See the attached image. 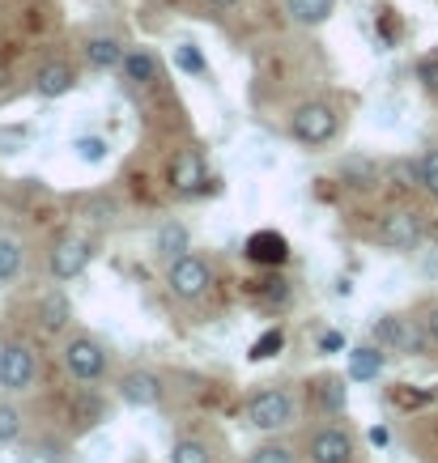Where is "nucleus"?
I'll list each match as a JSON object with an SVG mask.
<instances>
[{"label": "nucleus", "mask_w": 438, "mask_h": 463, "mask_svg": "<svg viewBox=\"0 0 438 463\" xmlns=\"http://www.w3.org/2000/svg\"><path fill=\"white\" fill-rule=\"evenodd\" d=\"M425 323L417 327V323L409 319V315H383L379 323H375V345L387 353H405V357H417V353L425 349Z\"/></svg>", "instance_id": "obj_5"}, {"label": "nucleus", "mask_w": 438, "mask_h": 463, "mask_svg": "<svg viewBox=\"0 0 438 463\" xmlns=\"http://www.w3.org/2000/svg\"><path fill=\"white\" fill-rule=\"evenodd\" d=\"M425 336H430V345H438V307H430V315H425Z\"/></svg>", "instance_id": "obj_31"}, {"label": "nucleus", "mask_w": 438, "mask_h": 463, "mask_svg": "<svg viewBox=\"0 0 438 463\" xmlns=\"http://www.w3.org/2000/svg\"><path fill=\"white\" fill-rule=\"evenodd\" d=\"M119 72H124V81H132V85H154L157 72H162V60H157L149 47H128Z\"/></svg>", "instance_id": "obj_15"}, {"label": "nucleus", "mask_w": 438, "mask_h": 463, "mask_svg": "<svg viewBox=\"0 0 438 463\" xmlns=\"http://www.w3.org/2000/svg\"><path fill=\"white\" fill-rule=\"evenodd\" d=\"M298 417V404L294 395L285 387H264L247 400V421L260 430V434H277V430H290Z\"/></svg>", "instance_id": "obj_1"}, {"label": "nucleus", "mask_w": 438, "mask_h": 463, "mask_svg": "<svg viewBox=\"0 0 438 463\" xmlns=\"http://www.w3.org/2000/svg\"><path fill=\"white\" fill-rule=\"evenodd\" d=\"M281 349H285V332L281 327H264V332L252 340V353H247V357H252V362H272Z\"/></svg>", "instance_id": "obj_22"}, {"label": "nucleus", "mask_w": 438, "mask_h": 463, "mask_svg": "<svg viewBox=\"0 0 438 463\" xmlns=\"http://www.w3.org/2000/svg\"><path fill=\"white\" fill-rule=\"evenodd\" d=\"M115 392H119V400H124L128 408H157L162 395H167V387H162V379H157L154 370H128Z\"/></svg>", "instance_id": "obj_10"}, {"label": "nucleus", "mask_w": 438, "mask_h": 463, "mask_svg": "<svg viewBox=\"0 0 438 463\" xmlns=\"http://www.w3.org/2000/svg\"><path fill=\"white\" fill-rule=\"evenodd\" d=\"M72 319V302L64 289H52V294H43L34 302V323H39L43 332H64Z\"/></svg>", "instance_id": "obj_14"}, {"label": "nucleus", "mask_w": 438, "mask_h": 463, "mask_svg": "<svg viewBox=\"0 0 438 463\" xmlns=\"http://www.w3.org/2000/svg\"><path fill=\"white\" fill-rule=\"evenodd\" d=\"M170 463H213V450L200 438H179L170 447Z\"/></svg>", "instance_id": "obj_25"}, {"label": "nucleus", "mask_w": 438, "mask_h": 463, "mask_svg": "<svg viewBox=\"0 0 438 463\" xmlns=\"http://www.w3.org/2000/svg\"><path fill=\"white\" fill-rule=\"evenodd\" d=\"M90 260H94V247L85 239H77V234H64V239L52 247V260H47V264H52V277H56V281H77L85 268H90Z\"/></svg>", "instance_id": "obj_7"}, {"label": "nucleus", "mask_w": 438, "mask_h": 463, "mask_svg": "<svg viewBox=\"0 0 438 463\" xmlns=\"http://www.w3.org/2000/svg\"><path fill=\"white\" fill-rule=\"evenodd\" d=\"M340 345H345V336H340V332H324V336H319V349H324V353H337Z\"/></svg>", "instance_id": "obj_30"}, {"label": "nucleus", "mask_w": 438, "mask_h": 463, "mask_svg": "<svg viewBox=\"0 0 438 463\" xmlns=\"http://www.w3.org/2000/svg\"><path fill=\"white\" fill-rule=\"evenodd\" d=\"M22 260H26L22 242L9 239V234H0V285H9L22 277Z\"/></svg>", "instance_id": "obj_21"}, {"label": "nucleus", "mask_w": 438, "mask_h": 463, "mask_svg": "<svg viewBox=\"0 0 438 463\" xmlns=\"http://www.w3.org/2000/svg\"><path fill=\"white\" fill-rule=\"evenodd\" d=\"M417 77H422L425 90H434V94H438V60H422V69H417Z\"/></svg>", "instance_id": "obj_29"}, {"label": "nucleus", "mask_w": 438, "mask_h": 463, "mask_svg": "<svg viewBox=\"0 0 438 463\" xmlns=\"http://www.w3.org/2000/svg\"><path fill=\"white\" fill-rule=\"evenodd\" d=\"M64 370L77 383H99L107 374V349H102V340L90 336V332L69 336V345H64Z\"/></svg>", "instance_id": "obj_3"}, {"label": "nucleus", "mask_w": 438, "mask_h": 463, "mask_svg": "<svg viewBox=\"0 0 438 463\" xmlns=\"http://www.w3.org/2000/svg\"><path fill=\"white\" fill-rule=\"evenodd\" d=\"M22 438V412L9 400H0V447H14Z\"/></svg>", "instance_id": "obj_26"}, {"label": "nucleus", "mask_w": 438, "mask_h": 463, "mask_svg": "<svg viewBox=\"0 0 438 463\" xmlns=\"http://www.w3.org/2000/svg\"><path fill=\"white\" fill-rule=\"evenodd\" d=\"M417 187H425V192L438 200V149H425V154L417 157Z\"/></svg>", "instance_id": "obj_27"}, {"label": "nucleus", "mask_w": 438, "mask_h": 463, "mask_svg": "<svg viewBox=\"0 0 438 463\" xmlns=\"http://www.w3.org/2000/svg\"><path fill=\"white\" fill-rule=\"evenodd\" d=\"M34 374H39V357L26 349V345H17V340H9V345H0V392H26L30 383H34Z\"/></svg>", "instance_id": "obj_6"}, {"label": "nucleus", "mask_w": 438, "mask_h": 463, "mask_svg": "<svg viewBox=\"0 0 438 463\" xmlns=\"http://www.w3.org/2000/svg\"><path fill=\"white\" fill-rule=\"evenodd\" d=\"M175 69L187 72V77H205V72H209V60L200 56L196 43H179V47H175Z\"/></svg>", "instance_id": "obj_23"}, {"label": "nucleus", "mask_w": 438, "mask_h": 463, "mask_svg": "<svg viewBox=\"0 0 438 463\" xmlns=\"http://www.w3.org/2000/svg\"><path fill=\"white\" fill-rule=\"evenodd\" d=\"M209 5H217V9H230V5H234V0H209Z\"/></svg>", "instance_id": "obj_32"}, {"label": "nucleus", "mask_w": 438, "mask_h": 463, "mask_svg": "<svg viewBox=\"0 0 438 463\" xmlns=\"http://www.w3.org/2000/svg\"><path fill=\"white\" fill-rule=\"evenodd\" d=\"M22 463H34V459H22Z\"/></svg>", "instance_id": "obj_33"}, {"label": "nucleus", "mask_w": 438, "mask_h": 463, "mask_svg": "<svg viewBox=\"0 0 438 463\" xmlns=\"http://www.w3.org/2000/svg\"><path fill=\"white\" fill-rule=\"evenodd\" d=\"M154 251L162 260H179V255L192 251V230L184 222H162L154 234Z\"/></svg>", "instance_id": "obj_17"}, {"label": "nucleus", "mask_w": 438, "mask_h": 463, "mask_svg": "<svg viewBox=\"0 0 438 463\" xmlns=\"http://www.w3.org/2000/svg\"><path fill=\"white\" fill-rule=\"evenodd\" d=\"M72 85H77V72H72V64H64V60H47V64L34 72V94L47 102L64 99Z\"/></svg>", "instance_id": "obj_13"}, {"label": "nucleus", "mask_w": 438, "mask_h": 463, "mask_svg": "<svg viewBox=\"0 0 438 463\" xmlns=\"http://www.w3.org/2000/svg\"><path fill=\"white\" fill-rule=\"evenodd\" d=\"M124 43L115 39V34H90L85 39V60L94 64V69H119L124 64Z\"/></svg>", "instance_id": "obj_18"}, {"label": "nucleus", "mask_w": 438, "mask_h": 463, "mask_svg": "<svg viewBox=\"0 0 438 463\" xmlns=\"http://www.w3.org/2000/svg\"><path fill=\"white\" fill-rule=\"evenodd\" d=\"M243 251H247V260L260 268H281L285 260H290V239H285L281 230H255Z\"/></svg>", "instance_id": "obj_11"}, {"label": "nucleus", "mask_w": 438, "mask_h": 463, "mask_svg": "<svg viewBox=\"0 0 438 463\" xmlns=\"http://www.w3.org/2000/svg\"><path fill=\"white\" fill-rule=\"evenodd\" d=\"M213 285V268L200 260V255H179V260H170L167 268V289L175 298H184V302H196V298L209 294Z\"/></svg>", "instance_id": "obj_4"}, {"label": "nucleus", "mask_w": 438, "mask_h": 463, "mask_svg": "<svg viewBox=\"0 0 438 463\" xmlns=\"http://www.w3.org/2000/svg\"><path fill=\"white\" fill-rule=\"evenodd\" d=\"M170 187L179 196H205L209 192V166L196 149H179L175 162H170Z\"/></svg>", "instance_id": "obj_9"}, {"label": "nucleus", "mask_w": 438, "mask_h": 463, "mask_svg": "<svg viewBox=\"0 0 438 463\" xmlns=\"http://www.w3.org/2000/svg\"><path fill=\"white\" fill-rule=\"evenodd\" d=\"M387 365V349L379 345H357L349 349V383H375Z\"/></svg>", "instance_id": "obj_16"}, {"label": "nucleus", "mask_w": 438, "mask_h": 463, "mask_svg": "<svg viewBox=\"0 0 438 463\" xmlns=\"http://www.w3.org/2000/svg\"><path fill=\"white\" fill-rule=\"evenodd\" d=\"M315 395H319V408H324L328 417H340L345 408H349V392H345V379H319L315 383Z\"/></svg>", "instance_id": "obj_20"}, {"label": "nucleus", "mask_w": 438, "mask_h": 463, "mask_svg": "<svg viewBox=\"0 0 438 463\" xmlns=\"http://www.w3.org/2000/svg\"><path fill=\"white\" fill-rule=\"evenodd\" d=\"M72 154L81 157L85 166H102L107 154H111V145H107V137H77V141H72Z\"/></svg>", "instance_id": "obj_24"}, {"label": "nucleus", "mask_w": 438, "mask_h": 463, "mask_svg": "<svg viewBox=\"0 0 438 463\" xmlns=\"http://www.w3.org/2000/svg\"><path fill=\"white\" fill-rule=\"evenodd\" d=\"M337 128H340V115L332 102H302L294 111V119H290V137L298 145H307V149H319V145H328L337 137Z\"/></svg>", "instance_id": "obj_2"}, {"label": "nucleus", "mask_w": 438, "mask_h": 463, "mask_svg": "<svg viewBox=\"0 0 438 463\" xmlns=\"http://www.w3.org/2000/svg\"><path fill=\"white\" fill-rule=\"evenodd\" d=\"M247 463H294V450L285 442H264V447H255L247 455Z\"/></svg>", "instance_id": "obj_28"}, {"label": "nucleus", "mask_w": 438, "mask_h": 463, "mask_svg": "<svg viewBox=\"0 0 438 463\" xmlns=\"http://www.w3.org/2000/svg\"><path fill=\"white\" fill-rule=\"evenodd\" d=\"M285 14L294 26H324L337 14V0H285Z\"/></svg>", "instance_id": "obj_19"}, {"label": "nucleus", "mask_w": 438, "mask_h": 463, "mask_svg": "<svg viewBox=\"0 0 438 463\" xmlns=\"http://www.w3.org/2000/svg\"><path fill=\"white\" fill-rule=\"evenodd\" d=\"M307 455H311V463H354V438L337 430V425H328L311 438Z\"/></svg>", "instance_id": "obj_12"}, {"label": "nucleus", "mask_w": 438, "mask_h": 463, "mask_svg": "<svg viewBox=\"0 0 438 463\" xmlns=\"http://www.w3.org/2000/svg\"><path fill=\"white\" fill-rule=\"evenodd\" d=\"M422 217L409 209H396L387 213L379 222V247H387V251H413L417 242H422Z\"/></svg>", "instance_id": "obj_8"}]
</instances>
